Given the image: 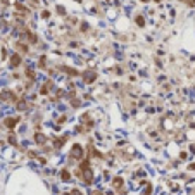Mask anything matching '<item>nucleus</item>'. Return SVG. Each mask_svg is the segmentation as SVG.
Instances as JSON below:
<instances>
[{"mask_svg":"<svg viewBox=\"0 0 195 195\" xmlns=\"http://www.w3.org/2000/svg\"><path fill=\"white\" fill-rule=\"evenodd\" d=\"M69 157L74 160H81L85 157V150L83 147L80 145V143H74V145L71 147V152H69Z\"/></svg>","mask_w":195,"mask_h":195,"instance_id":"obj_1","label":"nucleus"},{"mask_svg":"<svg viewBox=\"0 0 195 195\" xmlns=\"http://www.w3.org/2000/svg\"><path fill=\"white\" fill-rule=\"evenodd\" d=\"M0 100H2V102H17V97H16L14 92L4 90L2 93H0Z\"/></svg>","mask_w":195,"mask_h":195,"instance_id":"obj_2","label":"nucleus"},{"mask_svg":"<svg viewBox=\"0 0 195 195\" xmlns=\"http://www.w3.org/2000/svg\"><path fill=\"white\" fill-rule=\"evenodd\" d=\"M83 80H85V83H93V81L97 80V73L86 71V73H83Z\"/></svg>","mask_w":195,"mask_h":195,"instance_id":"obj_3","label":"nucleus"},{"mask_svg":"<svg viewBox=\"0 0 195 195\" xmlns=\"http://www.w3.org/2000/svg\"><path fill=\"white\" fill-rule=\"evenodd\" d=\"M19 64H21V56H19V54H14V56L10 57V62H9V66L14 69V68H17Z\"/></svg>","mask_w":195,"mask_h":195,"instance_id":"obj_4","label":"nucleus"},{"mask_svg":"<svg viewBox=\"0 0 195 195\" xmlns=\"http://www.w3.org/2000/svg\"><path fill=\"white\" fill-rule=\"evenodd\" d=\"M4 123H5V126H7L9 130H12V128H16V124L19 123V118H7Z\"/></svg>","mask_w":195,"mask_h":195,"instance_id":"obj_5","label":"nucleus"},{"mask_svg":"<svg viewBox=\"0 0 195 195\" xmlns=\"http://www.w3.org/2000/svg\"><path fill=\"white\" fill-rule=\"evenodd\" d=\"M14 47H16V50L19 52V56H21V54H28V52H29V49H28V47H26V43H21V42H17V43H16V45H14Z\"/></svg>","mask_w":195,"mask_h":195,"instance_id":"obj_6","label":"nucleus"},{"mask_svg":"<svg viewBox=\"0 0 195 195\" xmlns=\"http://www.w3.org/2000/svg\"><path fill=\"white\" fill-rule=\"evenodd\" d=\"M50 88H52V81H47V83L43 85L42 88H40V93H42V95H47Z\"/></svg>","mask_w":195,"mask_h":195,"instance_id":"obj_7","label":"nucleus"},{"mask_svg":"<svg viewBox=\"0 0 195 195\" xmlns=\"http://www.w3.org/2000/svg\"><path fill=\"white\" fill-rule=\"evenodd\" d=\"M35 140H36V143L43 145V143L47 142V136H45V135H42V133H36V135H35Z\"/></svg>","mask_w":195,"mask_h":195,"instance_id":"obj_8","label":"nucleus"},{"mask_svg":"<svg viewBox=\"0 0 195 195\" xmlns=\"http://www.w3.org/2000/svg\"><path fill=\"white\" fill-rule=\"evenodd\" d=\"M16 107H17V111H26L28 109V104H26V100H17Z\"/></svg>","mask_w":195,"mask_h":195,"instance_id":"obj_9","label":"nucleus"},{"mask_svg":"<svg viewBox=\"0 0 195 195\" xmlns=\"http://www.w3.org/2000/svg\"><path fill=\"white\" fill-rule=\"evenodd\" d=\"M26 38H28L31 43H36V40H38V38H36V35L33 33V31H26Z\"/></svg>","mask_w":195,"mask_h":195,"instance_id":"obj_10","label":"nucleus"},{"mask_svg":"<svg viewBox=\"0 0 195 195\" xmlns=\"http://www.w3.org/2000/svg\"><path fill=\"white\" fill-rule=\"evenodd\" d=\"M61 178H62V181H69V180H71V173L68 171V169H62V173H61Z\"/></svg>","mask_w":195,"mask_h":195,"instance_id":"obj_11","label":"nucleus"},{"mask_svg":"<svg viewBox=\"0 0 195 195\" xmlns=\"http://www.w3.org/2000/svg\"><path fill=\"white\" fill-rule=\"evenodd\" d=\"M112 187H114V188H121V187H123V178H114Z\"/></svg>","mask_w":195,"mask_h":195,"instance_id":"obj_12","label":"nucleus"},{"mask_svg":"<svg viewBox=\"0 0 195 195\" xmlns=\"http://www.w3.org/2000/svg\"><path fill=\"white\" fill-rule=\"evenodd\" d=\"M64 142H66V136H61V138H59V140L56 138V142H54V145H56L57 148H61V147L64 145Z\"/></svg>","mask_w":195,"mask_h":195,"instance_id":"obj_13","label":"nucleus"},{"mask_svg":"<svg viewBox=\"0 0 195 195\" xmlns=\"http://www.w3.org/2000/svg\"><path fill=\"white\" fill-rule=\"evenodd\" d=\"M16 9H17V10H21V12H24V14H26V12H28V9L24 7V5H22V4H16Z\"/></svg>","mask_w":195,"mask_h":195,"instance_id":"obj_14","label":"nucleus"},{"mask_svg":"<svg viewBox=\"0 0 195 195\" xmlns=\"http://www.w3.org/2000/svg\"><path fill=\"white\" fill-rule=\"evenodd\" d=\"M136 24H138V26H145V21H143V17H142V16H138V17H136Z\"/></svg>","mask_w":195,"mask_h":195,"instance_id":"obj_15","label":"nucleus"},{"mask_svg":"<svg viewBox=\"0 0 195 195\" xmlns=\"http://www.w3.org/2000/svg\"><path fill=\"white\" fill-rule=\"evenodd\" d=\"M26 76H28V78H31V80H35V71L28 69V71H26Z\"/></svg>","mask_w":195,"mask_h":195,"instance_id":"obj_16","label":"nucleus"},{"mask_svg":"<svg viewBox=\"0 0 195 195\" xmlns=\"http://www.w3.org/2000/svg\"><path fill=\"white\" fill-rule=\"evenodd\" d=\"M45 64H47V59H45V57H40V62H38V66H40V68H45Z\"/></svg>","mask_w":195,"mask_h":195,"instance_id":"obj_17","label":"nucleus"},{"mask_svg":"<svg viewBox=\"0 0 195 195\" xmlns=\"http://www.w3.org/2000/svg\"><path fill=\"white\" fill-rule=\"evenodd\" d=\"M64 195H81V192L80 190H73V192H66Z\"/></svg>","mask_w":195,"mask_h":195,"instance_id":"obj_18","label":"nucleus"},{"mask_svg":"<svg viewBox=\"0 0 195 195\" xmlns=\"http://www.w3.org/2000/svg\"><path fill=\"white\" fill-rule=\"evenodd\" d=\"M57 12H59L61 16H64V14H66V9H64L62 5H59V7H57Z\"/></svg>","mask_w":195,"mask_h":195,"instance_id":"obj_19","label":"nucleus"},{"mask_svg":"<svg viewBox=\"0 0 195 195\" xmlns=\"http://www.w3.org/2000/svg\"><path fill=\"white\" fill-rule=\"evenodd\" d=\"M9 142H10L12 145H16V143H17V140L14 138V135H10V136H9Z\"/></svg>","mask_w":195,"mask_h":195,"instance_id":"obj_20","label":"nucleus"},{"mask_svg":"<svg viewBox=\"0 0 195 195\" xmlns=\"http://www.w3.org/2000/svg\"><path fill=\"white\" fill-rule=\"evenodd\" d=\"M0 57H2V59H5V57H7V50H5V49H2V52H0Z\"/></svg>","mask_w":195,"mask_h":195,"instance_id":"obj_21","label":"nucleus"},{"mask_svg":"<svg viewBox=\"0 0 195 195\" xmlns=\"http://www.w3.org/2000/svg\"><path fill=\"white\" fill-rule=\"evenodd\" d=\"M49 16H50V12H49V10H43V12H42V17H45V19H47Z\"/></svg>","mask_w":195,"mask_h":195,"instance_id":"obj_22","label":"nucleus"},{"mask_svg":"<svg viewBox=\"0 0 195 195\" xmlns=\"http://www.w3.org/2000/svg\"><path fill=\"white\" fill-rule=\"evenodd\" d=\"M2 28H5V21H4V19H0V29Z\"/></svg>","mask_w":195,"mask_h":195,"instance_id":"obj_23","label":"nucleus"}]
</instances>
